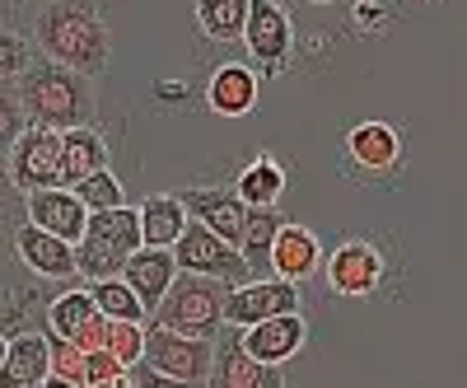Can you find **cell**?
<instances>
[{
  "label": "cell",
  "mask_w": 467,
  "mask_h": 388,
  "mask_svg": "<svg viewBox=\"0 0 467 388\" xmlns=\"http://www.w3.org/2000/svg\"><path fill=\"white\" fill-rule=\"evenodd\" d=\"M234 192H239L248 206H276L281 192H285V169H281V160H276V154H257V160L239 173Z\"/></svg>",
  "instance_id": "23"
},
{
  "label": "cell",
  "mask_w": 467,
  "mask_h": 388,
  "mask_svg": "<svg viewBox=\"0 0 467 388\" xmlns=\"http://www.w3.org/2000/svg\"><path fill=\"white\" fill-rule=\"evenodd\" d=\"M281 215H276V206H253L248 211V229H244V257H248V267L257 271H271V248H276V235H281Z\"/></svg>",
  "instance_id": "24"
},
{
  "label": "cell",
  "mask_w": 467,
  "mask_h": 388,
  "mask_svg": "<svg viewBox=\"0 0 467 388\" xmlns=\"http://www.w3.org/2000/svg\"><path fill=\"white\" fill-rule=\"evenodd\" d=\"M89 290H94V299H99V309H103L108 319H140V323H150V304L136 295V286L127 277L89 281Z\"/></svg>",
  "instance_id": "27"
},
{
  "label": "cell",
  "mask_w": 467,
  "mask_h": 388,
  "mask_svg": "<svg viewBox=\"0 0 467 388\" xmlns=\"http://www.w3.org/2000/svg\"><path fill=\"white\" fill-rule=\"evenodd\" d=\"M239 337H244V346H248L257 361L285 365V361H295V356L304 351L308 323H304V314L295 309V314H276V319H262V323H253V328H239Z\"/></svg>",
  "instance_id": "15"
},
{
  "label": "cell",
  "mask_w": 467,
  "mask_h": 388,
  "mask_svg": "<svg viewBox=\"0 0 467 388\" xmlns=\"http://www.w3.org/2000/svg\"><path fill=\"white\" fill-rule=\"evenodd\" d=\"M10 103L24 112L28 122L57 127V131L89 127L94 112H99L94 75L70 70V66H61L52 57H33L19 80H10Z\"/></svg>",
  "instance_id": "2"
},
{
  "label": "cell",
  "mask_w": 467,
  "mask_h": 388,
  "mask_svg": "<svg viewBox=\"0 0 467 388\" xmlns=\"http://www.w3.org/2000/svg\"><path fill=\"white\" fill-rule=\"evenodd\" d=\"M244 47L253 61H262L266 70L285 66L290 47H295V24L285 15L281 0H253L248 5V24H244Z\"/></svg>",
  "instance_id": "12"
},
{
  "label": "cell",
  "mask_w": 467,
  "mask_h": 388,
  "mask_svg": "<svg viewBox=\"0 0 467 388\" xmlns=\"http://www.w3.org/2000/svg\"><path fill=\"white\" fill-rule=\"evenodd\" d=\"M24 206H28V220L52 229V235L80 244L89 235V206L75 187H37V192H24Z\"/></svg>",
  "instance_id": "13"
},
{
  "label": "cell",
  "mask_w": 467,
  "mask_h": 388,
  "mask_svg": "<svg viewBox=\"0 0 467 388\" xmlns=\"http://www.w3.org/2000/svg\"><path fill=\"white\" fill-rule=\"evenodd\" d=\"M299 309V281L285 277H253L244 286L229 290L224 304V323L229 328H253L262 319H276V314H295Z\"/></svg>",
  "instance_id": "9"
},
{
  "label": "cell",
  "mask_w": 467,
  "mask_h": 388,
  "mask_svg": "<svg viewBox=\"0 0 467 388\" xmlns=\"http://www.w3.org/2000/svg\"><path fill=\"white\" fill-rule=\"evenodd\" d=\"M173 253H178V267H182V271L220 277V281H229V286H244V281L257 277V271L248 267V257H244V248L229 244L224 235H215V229L202 225V220L187 225V235L173 244Z\"/></svg>",
  "instance_id": "7"
},
{
  "label": "cell",
  "mask_w": 467,
  "mask_h": 388,
  "mask_svg": "<svg viewBox=\"0 0 467 388\" xmlns=\"http://www.w3.org/2000/svg\"><path fill=\"white\" fill-rule=\"evenodd\" d=\"M47 332L85 346V351H99L108 346V314L99 309L94 290H66L47 304Z\"/></svg>",
  "instance_id": "10"
},
{
  "label": "cell",
  "mask_w": 467,
  "mask_h": 388,
  "mask_svg": "<svg viewBox=\"0 0 467 388\" xmlns=\"http://www.w3.org/2000/svg\"><path fill=\"white\" fill-rule=\"evenodd\" d=\"M108 346L122 356L127 370L145 365V346H150V328L140 319H108Z\"/></svg>",
  "instance_id": "29"
},
{
  "label": "cell",
  "mask_w": 467,
  "mask_h": 388,
  "mask_svg": "<svg viewBox=\"0 0 467 388\" xmlns=\"http://www.w3.org/2000/svg\"><path fill=\"white\" fill-rule=\"evenodd\" d=\"M229 281L220 277H202V271H178V281L169 286L164 304L154 309L150 323H164V328H178V332H192V337H220L224 323V304H229Z\"/></svg>",
  "instance_id": "3"
},
{
  "label": "cell",
  "mask_w": 467,
  "mask_h": 388,
  "mask_svg": "<svg viewBox=\"0 0 467 388\" xmlns=\"http://www.w3.org/2000/svg\"><path fill=\"white\" fill-rule=\"evenodd\" d=\"M0 374L15 388H43L52 379V337L43 332H15L0 356Z\"/></svg>",
  "instance_id": "17"
},
{
  "label": "cell",
  "mask_w": 467,
  "mask_h": 388,
  "mask_svg": "<svg viewBox=\"0 0 467 388\" xmlns=\"http://www.w3.org/2000/svg\"><path fill=\"white\" fill-rule=\"evenodd\" d=\"M248 5L253 0H197V24L211 43H234V37H244Z\"/></svg>",
  "instance_id": "26"
},
{
  "label": "cell",
  "mask_w": 467,
  "mask_h": 388,
  "mask_svg": "<svg viewBox=\"0 0 467 388\" xmlns=\"http://www.w3.org/2000/svg\"><path fill=\"white\" fill-rule=\"evenodd\" d=\"M308 5H337V0H308Z\"/></svg>",
  "instance_id": "32"
},
{
  "label": "cell",
  "mask_w": 467,
  "mask_h": 388,
  "mask_svg": "<svg viewBox=\"0 0 467 388\" xmlns=\"http://www.w3.org/2000/svg\"><path fill=\"white\" fill-rule=\"evenodd\" d=\"M75 192L85 197L89 211H112V206H127V192H122V178H117L112 169H99L89 178L75 183Z\"/></svg>",
  "instance_id": "30"
},
{
  "label": "cell",
  "mask_w": 467,
  "mask_h": 388,
  "mask_svg": "<svg viewBox=\"0 0 467 388\" xmlns=\"http://www.w3.org/2000/svg\"><path fill=\"white\" fill-rule=\"evenodd\" d=\"M136 248H145L140 211H131V206L94 211V215H89V235L80 239V277H85V281L122 277L127 257H131Z\"/></svg>",
  "instance_id": "4"
},
{
  "label": "cell",
  "mask_w": 467,
  "mask_h": 388,
  "mask_svg": "<svg viewBox=\"0 0 467 388\" xmlns=\"http://www.w3.org/2000/svg\"><path fill=\"white\" fill-rule=\"evenodd\" d=\"M346 150H350V160H356L360 169L388 173V169H398V160H402V136H398V127H388V122H360V127H350Z\"/></svg>",
  "instance_id": "21"
},
{
  "label": "cell",
  "mask_w": 467,
  "mask_h": 388,
  "mask_svg": "<svg viewBox=\"0 0 467 388\" xmlns=\"http://www.w3.org/2000/svg\"><path fill=\"white\" fill-rule=\"evenodd\" d=\"M257 70L244 66V61H224L211 70L206 80V103L211 112H220V118H244V112L257 108Z\"/></svg>",
  "instance_id": "19"
},
{
  "label": "cell",
  "mask_w": 467,
  "mask_h": 388,
  "mask_svg": "<svg viewBox=\"0 0 467 388\" xmlns=\"http://www.w3.org/2000/svg\"><path fill=\"white\" fill-rule=\"evenodd\" d=\"M43 388H89V351L66 337H52V379Z\"/></svg>",
  "instance_id": "28"
},
{
  "label": "cell",
  "mask_w": 467,
  "mask_h": 388,
  "mask_svg": "<svg viewBox=\"0 0 467 388\" xmlns=\"http://www.w3.org/2000/svg\"><path fill=\"white\" fill-rule=\"evenodd\" d=\"M178 197L187 202L192 220L211 225L215 235H224L229 244H244V229H248V211L253 206L234 187H187V192H178Z\"/></svg>",
  "instance_id": "14"
},
{
  "label": "cell",
  "mask_w": 467,
  "mask_h": 388,
  "mask_svg": "<svg viewBox=\"0 0 467 388\" xmlns=\"http://www.w3.org/2000/svg\"><path fill=\"white\" fill-rule=\"evenodd\" d=\"M10 183L19 192L37 187H70L66 183V131L28 122L10 145Z\"/></svg>",
  "instance_id": "6"
},
{
  "label": "cell",
  "mask_w": 467,
  "mask_h": 388,
  "mask_svg": "<svg viewBox=\"0 0 467 388\" xmlns=\"http://www.w3.org/2000/svg\"><path fill=\"white\" fill-rule=\"evenodd\" d=\"M323 277H327L332 295L365 299V295H374L383 286V253L369 239H346V244H337L323 257Z\"/></svg>",
  "instance_id": "8"
},
{
  "label": "cell",
  "mask_w": 467,
  "mask_h": 388,
  "mask_svg": "<svg viewBox=\"0 0 467 388\" xmlns=\"http://www.w3.org/2000/svg\"><path fill=\"white\" fill-rule=\"evenodd\" d=\"M127 379H131V370L122 365V356H117L112 346L89 351V388H122Z\"/></svg>",
  "instance_id": "31"
},
{
  "label": "cell",
  "mask_w": 467,
  "mask_h": 388,
  "mask_svg": "<svg viewBox=\"0 0 467 388\" xmlns=\"http://www.w3.org/2000/svg\"><path fill=\"white\" fill-rule=\"evenodd\" d=\"M15 253H19V262L28 271H37V277H47V281L80 277V244L52 235V229L33 225V220L15 229Z\"/></svg>",
  "instance_id": "11"
},
{
  "label": "cell",
  "mask_w": 467,
  "mask_h": 388,
  "mask_svg": "<svg viewBox=\"0 0 467 388\" xmlns=\"http://www.w3.org/2000/svg\"><path fill=\"white\" fill-rule=\"evenodd\" d=\"M145 365L169 383H211L215 374V337H192L164 323H150Z\"/></svg>",
  "instance_id": "5"
},
{
  "label": "cell",
  "mask_w": 467,
  "mask_h": 388,
  "mask_svg": "<svg viewBox=\"0 0 467 388\" xmlns=\"http://www.w3.org/2000/svg\"><path fill=\"white\" fill-rule=\"evenodd\" d=\"M323 267V248H318V235L314 229H304V225H281V235H276V248H271V271L285 281H308L314 271Z\"/></svg>",
  "instance_id": "20"
},
{
  "label": "cell",
  "mask_w": 467,
  "mask_h": 388,
  "mask_svg": "<svg viewBox=\"0 0 467 388\" xmlns=\"http://www.w3.org/2000/svg\"><path fill=\"white\" fill-rule=\"evenodd\" d=\"M140 225H145V244H154V248H173V244L187 235L192 211H187V202L178 197V192H164V197H145V206H140Z\"/></svg>",
  "instance_id": "22"
},
{
  "label": "cell",
  "mask_w": 467,
  "mask_h": 388,
  "mask_svg": "<svg viewBox=\"0 0 467 388\" xmlns=\"http://www.w3.org/2000/svg\"><path fill=\"white\" fill-rule=\"evenodd\" d=\"M33 47L85 75H103L112 61V28L99 0H43L33 15Z\"/></svg>",
  "instance_id": "1"
},
{
  "label": "cell",
  "mask_w": 467,
  "mask_h": 388,
  "mask_svg": "<svg viewBox=\"0 0 467 388\" xmlns=\"http://www.w3.org/2000/svg\"><path fill=\"white\" fill-rule=\"evenodd\" d=\"M108 169V145L94 127H70L66 131V183L75 187L80 178Z\"/></svg>",
  "instance_id": "25"
},
{
  "label": "cell",
  "mask_w": 467,
  "mask_h": 388,
  "mask_svg": "<svg viewBox=\"0 0 467 388\" xmlns=\"http://www.w3.org/2000/svg\"><path fill=\"white\" fill-rule=\"evenodd\" d=\"M215 388H281V365H266L257 361L244 337H229L215 346V374H211Z\"/></svg>",
  "instance_id": "16"
},
{
  "label": "cell",
  "mask_w": 467,
  "mask_h": 388,
  "mask_svg": "<svg viewBox=\"0 0 467 388\" xmlns=\"http://www.w3.org/2000/svg\"><path fill=\"white\" fill-rule=\"evenodd\" d=\"M178 253L173 248H154V244H145V248H136L131 257H127V271L122 277L136 286V295L150 304V319H154V309L164 304V295H169V286L178 281Z\"/></svg>",
  "instance_id": "18"
}]
</instances>
